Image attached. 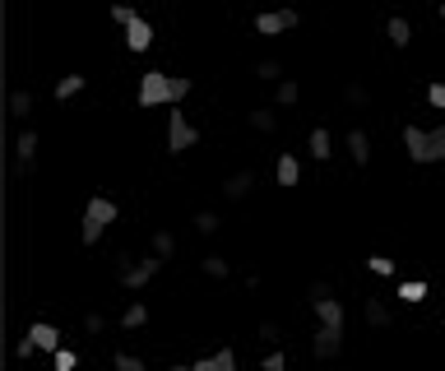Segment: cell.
<instances>
[{"mask_svg":"<svg viewBox=\"0 0 445 371\" xmlns=\"http://www.w3.org/2000/svg\"><path fill=\"white\" fill-rule=\"evenodd\" d=\"M185 93H190V79L185 75H163V70L139 75V107H163V102L176 107Z\"/></svg>","mask_w":445,"mask_h":371,"instance_id":"1","label":"cell"},{"mask_svg":"<svg viewBox=\"0 0 445 371\" xmlns=\"http://www.w3.org/2000/svg\"><path fill=\"white\" fill-rule=\"evenodd\" d=\"M107 223H116V200H107V195H93L89 209H84V228H79V242H84V246H93V242L107 232Z\"/></svg>","mask_w":445,"mask_h":371,"instance_id":"2","label":"cell"},{"mask_svg":"<svg viewBox=\"0 0 445 371\" xmlns=\"http://www.w3.org/2000/svg\"><path fill=\"white\" fill-rule=\"evenodd\" d=\"M158 269H163V255H149V260H139V264L130 260V255H116V278H121L130 293H139V288H144Z\"/></svg>","mask_w":445,"mask_h":371,"instance_id":"3","label":"cell"},{"mask_svg":"<svg viewBox=\"0 0 445 371\" xmlns=\"http://www.w3.org/2000/svg\"><path fill=\"white\" fill-rule=\"evenodd\" d=\"M195 139H200V130L185 121V111H172L167 116V154H185Z\"/></svg>","mask_w":445,"mask_h":371,"instance_id":"4","label":"cell"},{"mask_svg":"<svg viewBox=\"0 0 445 371\" xmlns=\"http://www.w3.org/2000/svg\"><path fill=\"white\" fill-rule=\"evenodd\" d=\"M288 28H297V10H260L255 15V33H288Z\"/></svg>","mask_w":445,"mask_h":371,"instance_id":"5","label":"cell"},{"mask_svg":"<svg viewBox=\"0 0 445 371\" xmlns=\"http://www.w3.org/2000/svg\"><path fill=\"white\" fill-rule=\"evenodd\" d=\"M311 353L320 357V362L338 357V353H343V329H329V325H320V329H316V339H311Z\"/></svg>","mask_w":445,"mask_h":371,"instance_id":"6","label":"cell"},{"mask_svg":"<svg viewBox=\"0 0 445 371\" xmlns=\"http://www.w3.org/2000/svg\"><path fill=\"white\" fill-rule=\"evenodd\" d=\"M413 163H441L445 158V125H436V130H427L422 135V149H413Z\"/></svg>","mask_w":445,"mask_h":371,"instance_id":"7","label":"cell"},{"mask_svg":"<svg viewBox=\"0 0 445 371\" xmlns=\"http://www.w3.org/2000/svg\"><path fill=\"white\" fill-rule=\"evenodd\" d=\"M125 46H130V51H149V46H154V28H149V19H130V24H125Z\"/></svg>","mask_w":445,"mask_h":371,"instance_id":"8","label":"cell"},{"mask_svg":"<svg viewBox=\"0 0 445 371\" xmlns=\"http://www.w3.org/2000/svg\"><path fill=\"white\" fill-rule=\"evenodd\" d=\"M343 149H348V158H353L357 168H367V163H371V139H367V130H348V135H343Z\"/></svg>","mask_w":445,"mask_h":371,"instance_id":"9","label":"cell"},{"mask_svg":"<svg viewBox=\"0 0 445 371\" xmlns=\"http://www.w3.org/2000/svg\"><path fill=\"white\" fill-rule=\"evenodd\" d=\"M28 334H33V343H37L42 353H61V329H56V325L37 320V325H28Z\"/></svg>","mask_w":445,"mask_h":371,"instance_id":"10","label":"cell"},{"mask_svg":"<svg viewBox=\"0 0 445 371\" xmlns=\"http://www.w3.org/2000/svg\"><path fill=\"white\" fill-rule=\"evenodd\" d=\"M311 307H316L320 325H329V329H343V302H338V297H320V302H311Z\"/></svg>","mask_w":445,"mask_h":371,"instance_id":"11","label":"cell"},{"mask_svg":"<svg viewBox=\"0 0 445 371\" xmlns=\"http://www.w3.org/2000/svg\"><path fill=\"white\" fill-rule=\"evenodd\" d=\"M251 190H255V172H232L228 181H223V195H228V200H246Z\"/></svg>","mask_w":445,"mask_h":371,"instance_id":"12","label":"cell"},{"mask_svg":"<svg viewBox=\"0 0 445 371\" xmlns=\"http://www.w3.org/2000/svg\"><path fill=\"white\" fill-rule=\"evenodd\" d=\"M195 371H237V353H232V348H218L214 357H200Z\"/></svg>","mask_w":445,"mask_h":371,"instance_id":"13","label":"cell"},{"mask_svg":"<svg viewBox=\"0 0 445 371\" xmlns=\"http://www.w3.org/2000/svg\"><path fill=\"white\" fill-rule=\"evenodd\" d=\"M274 177H278V186H297V181H302V163H297L292 154H283L274 163Z\"/></svg>","mask_w":445,"mask_h":371,"instance_id":"14","label":"cell"},{"mask_svg":"<svg viewBox=\"0 0 445 371\" xmlns=\"http://www.w3.org/2000/svg\"><path fill=\"white\" fill-rule=\"evenodd\" d=\"M311 158H316V163H325V158L334 154V139H329V130H325V125H316V130H311Z\"/></svg>","mask_w":445,"mask_h":371,"instance_id":"15","label":"cell"},{"mask_svg":"<svg viewBox=\"0 0 445 371\" xmlns=\"http://www.w3.org/2000/svg\"><path fill=\"white\" fill-rule=\"evenodd\" d=\"M362 316H367V325H376V329H385V325L394 320V316H390V307H385L381 297H367V307H362Z\"/></svg>","mask_w":445,"mask_h":371,"instance_id":"16","label":"cell"},{"mask_svg":"<svg viewBox=\"0 0 445 371\" xmlns=\"http://www.w3.org/2000/svg\"><path fill=\"white\" fill-rule=\"evenodd\" d=\"M385 37H390V46H408L413 42V28H408V19H390V24H385Z\"/></svg>","mask_w":445,"mask_h":371,"instance_id":"17","label":"cell"},{"mask_svg":"<svg viewBox=\"0 0 445 371\" xmlns=\"http://www.w3.org/2000/svg\"><path fill=\"white\" fill-rule=\"evenodd\" d=\"M149 325V307L144 302H130V307L121 311V329H144Z\"/></svg>","mask_w":445,"mask_h":371,"instance_id":"18","label":"cell"},{"mask_svg":"<svg viewBox=\"0 0 445 371\" xmlns=\"http://www.w3.org/2000/svg\"><path fill=\"white\" fill-rule=\"evenodd\" d=\"M297 98H302V84H297V79H278V84H274V102H278V107H292Z\"/></svg>","mask_w":445,"mask_h":371,"instance_id":"19","label":"cell"},{"mask_svg":"<svg viewBox=\"0 0 445 371\" xmlns=\"http://www.w3.org/2000/svg\"><path fill=\"white\" fill-rule=\"evenodd\" d=\"M10 116H15V121L33 116V93H24V89H15V93H10Z\"/></svg>","mask_w":445,"mask_h":371,"instance_id":"20","label":"cell"},{"mask_svg":"<svg viewBox=\"0 0 445 371\" xmlns=\"http://www.w3.org/2000/svg\"><path fill=\"white\" fill-rule=\"evenodd\" d=\"M33 154H37V135L24 130V135L15 139V158H19V163H33Z\"/></svg>","mask_w":445,"mask_h":371,"instance_id":"21","label":"cell"},{"mask_svg":"<svg viewBox=\"0 0 445 371\" xmlns=\"http://www.w3.org/2000/svg\"><path fill=\"white\" fill-rule=\"evenodd\" d=\"M218 228H223V218H218L214 209H200V214H195V232H200V237H214Z\"/></svg>","mask_w":445,"mask_h":371,"instance_id":"22","label":"cell"},{"mask_svg":"<svg viewBox=\"0 0 445 371\" xmlns=\"http://www.w3.org/2000/svg\"><path fill=\"white\" fill-rule=\"evenodd\" d=\"M246 121H251V130H264V135H269V130H278V116H274V111H264V107H255Z\"/></svg>","mask_w":445,"mask_h":371,"instance_id":"23","label":"cell"},{"mask_svg":"<svg viewBox=\"0 0 445 371\" xmlns=\"http://www.w3.org/2000/svg\"><path fill=\"white\" fill-rule=\"evenodd\" d=\"M84 84H89V79H84V75H65L61 84H56V98H61V102H65V98H75V93H84Z\"/></svg>","mask_w":445,"mask_h":371,"instance_id":"24","label":"cell"},{"mask_svg":"<svg viewBox=\"0 0 445 371\" xmlns=\"http://www.w3.org/2000/svg\"><path fill=\"white\" fill-rule=\"evenodd\" d=\"M394 297H403V302L413 307V302H422V297H427V283H422V278H413V283H399V293H394Z\"/></svg>","mask_w":445,"mask_h":371,"instance_id":"25","label":"cell"},{"mask_svg":"<svg viewBox=\"0 0 445 371\" xmlns=\"http://www.w3.org/2000/svg\"><path fill=\"white\" fill-rule=\"evenodd\" d=\"M172 251H176V237H172L167 228H163V232H154V255H163V260H167Z\"/></svg>","mask_w":445,"mask_h":371,"instance_id":"26","label":"cell"},{"mask_svg":"<svg viewBox=\"0 0 445 371\" xmlns=\"http://www.w3.org/2000/svg\"><path fill=\"white\" fill-rule=\"evenodd\" d=\"M343 98H348V107H371V93L362 89V84H348V89H343Z\"/></svg>","mask_w":445,"mask_h":371,"instance_id":"27","label":"cell"},{"mask_svg":"<svg viewBox=\"0 0 445 371\" xmlns=\"http://www.w3.org/2000/svg\"><path fill=\"white\" fill-rule=\"evenodd\" d=\"M204 274H209V278H228V260H223V255H204Z\"/></svg>","mask_w":445,"mask_h":371,"instance_id":"28","label":"cell"},{"mask_svg":"<svg viewBox=\"0 0 445 371\" xmlns=\"http://www.w3.org/2000/svg\"><path fill=\"white\" fill-rule=\"evenodd\" d=\"M255 75H260L264 84H278V79H283V65H278V61H260V65H255Z\"/></svg>","mask_w":445,"mask_h":371,"instance_id":"29","label":"cell"},{"mask_svg":"<svg viewBox=\"0 0 445 371\" xmlns=\"http://www.w3.org/2000/svg\"><path fill=\"white\" fill-rule=\"evenodd\" d=\"M51 367H56V371H75V367H79V357L70 353V348H61V353H51Z\"/></svg>","mask_w":445,"mask_h":371,"instance_id":"30","label":"cell"},{"mask_svg":"<svg viewBox=\"0 0 445 371\" xmlns=\"http://www.w3.org/2000/svg\"><path fill=\"white\" fill-rule=\"evenodd\" d=\"M371 269H376V274H381V278H390V274H394V260H390V255H371Z\"/></svg>","mask_w":445,"mask_h":371,"instance_id":"31","label":"cell"},{"mask_svg":"<svg viewBox=\"0 0 445 371\" xmlns=\"http://www.w3.org/2000/svg\"><path fill=\"white\" fill-rule=\"evenodd\" d=\"M33 353H37V343H33V334H24V339L15 343V357H19V362H28Z\"/></svg>","mask_w":445,"mask_h":371,"instance_id":"32","label":"cell"},{"mask_svg":"<svg viewBox=\"0 0 445 371\" xmlns=\"http://www.w3.org/2000/svg\"><path fill=\"white\" fill-rule=\"evenodd\" d=\"M116 371H144V362L135 353H116Z\"/></svg>","mask_w":445,"mask_h":371,"instance_id":"33","label":"cell"},{"mask_svg":"<svg viewBox=\"0 0 445 371\" xmlns=\"http://www.w3.org/2000/svg\"><path fill=\"white\" fill-rule=\"evenodd\" d=\"M283 367H288V357L278 353V348H274L269 357H264V362H260V371H283Z\"/></svg>","mask_w":445,"mask_h":371,"instance_id":"34","label":"cell"},{"mask_svg":"<svg viewBox=\"0 0 445 371\" xmlns=\"http://www.w3.org/2000/svg\"><path fill=\"white\" fill-rule=\"evenodd\" d=\"M427 102H431L436 111H445V84H431V89H427Z\"/></svg>","mask_w":445,"mask_h":371,"instance_id":"35","label":"cell"},{"mask_svg":"<svg viewBox=\"0 0 445 371\" xmlns=\"http://www.w3.org/2000/svg\"><path fill=\"white\" fill-rule=\"evenodd\" d=\"M130 19H135V10H130V5H111V24H130Z\"/></svg>","mask_w":445,"mask_h":371,"instance_id":"36","label":"cell"},{"mask_svg":"<svg viewBox=\"0 0 445 371\" xmlns=\"http://www.w3.org/2000/svg\"><path fill=\"white\" fill-rule=\"evenodd\" d=\"M260 339H264V343H278L283 334H278V325H274V320H264V325H260Z\"/></svg>","mask_w":445,"mask_h":371,"instance_id":"37","label":"cell"},{"mask_svg":"<svg viewBox=\"0 0 445 371\" xmlns=\"http://www.w3.org/2000/svg\"><path fill=\"white\" fill-rule=\"evenodd\" d=\"M320 297H334V288L329 283H311V302H320Z\"/></svg>","mask_w":445,"mask_h":371,"instance_id":"38","label":"cell"},{"mask_svg":"<svg viewBox=\"0 0 445 371\" xmlns=\"http://www.w3.org/2000/svg\"><path fill=\"white\" fill-rule=\"evenodd\" d=\"M84 329H89V334H102V329H107V320H102V316H89V320H84Z\"/></svg>","mask_w":445,"mask_h":371,"instance_id":"39","label":"cell"},{"mask_svg":"<svg viewBox=\"0 0 445 371\" xmlns=\"http://www.w3.org/2000/svg\"><path fill=\"white\" fill-rule=\"evenodd\" d=\"M172 371H195V367H172Z\"/></svg>","mask_w":445,"mask_h":371,"instance_id":"40","label":"cell"},{"mask_svg":"<svg viewBox=\"0 0 445 371\" xmlns=\"http://www.w3.org/2000/svg\"><path fill=\"white\" fill-rule=\"evenodd\" d=\"M441 19H445V5H441Z\"/></svg>","mask_w":445,"mask_h":371,"instance_id":"41","label":"cell"}]
</instances>
